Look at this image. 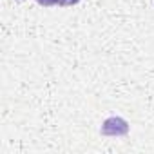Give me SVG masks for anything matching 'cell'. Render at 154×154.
<instances>
[{"label": "cell", "mask_w": 154, "mask_h": 154, "mask_svg": "<svg viewBox=\"0 0 154 154\" xmlns=\"http://www.w3.org/2000/svg\"><path fill=\"white\" fill-rule=\"evenodd\" d=\"M80 0H60V6L62 8H65V6H76Z\"/></svg>", "instance_id": "cell-3"}, {"label": "cell", "mask_w": 154, "mask_h": 154, "mask_svg": "<svg viewBox=\"0 0 154 154\" xmlns=\"http://www.w3.org/2000/svg\"><path fill=\"white\" fill-rule=\"evenodd\" d=\"M36 4L40 6H45V8H51V6H60V0H35Z\"/></svg>", "instance_id": "cell-2"}, {"label": "cell", "mask_w": 154, "mask_h": 154, "mask_svg": "<svg viewBox=\"0 0 154 154\" xmlns=\"http://www.w3.org/2000/svg\"><path fill=\"white\" fill-rule=\"evenodd\" d=\"M100 132L103 136H125L129 132V123L120 116H111L103 122Z\"/></svg>", "instance_id": "cell-1"}]
</instances>
